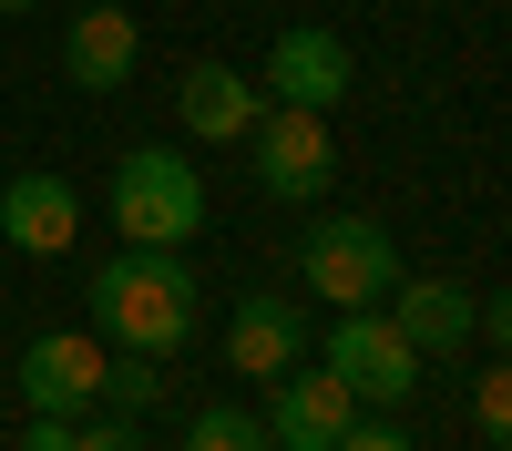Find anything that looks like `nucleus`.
Here are the masks:
<instances>
[{"label":"nucleus","mask_w":512,"mask_h":451,"mask_svg":"<svg viewBox=\"0 0 512 451\" xmlns=\"http://www.w3.org/2000/svg\"><path fill=\"white\" fill-rule=\"evenodd\" d=\"M93 339L103 349H185L195 339V267L185 246H123L113 267H93Z\"/></svg>","instance_id":"1"},{"label":"nucleus","mask_w":512,"mask_h":451,"mask_svg":"<svg viewBox=\"0 0 512 451\" xmlns=\"http://www.w3.org/2000/svg\"><path fill=\"white\" fill-rule=\"evenodd\" d=\"M103 205H113L123 246H185V236L205 226V175H195L175 144H134V154L113 164Z\"/></svg>","instance_id":"2"},{"label":"nucleus","mask_w":512,"mask_h":451,"mask_svg":"<svg viewBox=\"0 0 512 451\" xmlns=\"http://www.w3.org/2000/svg\"><path fill=\"white\" fill-rule=\"evenodd\" d=\"M318 369H328L359 410H390V400L420 390V349L390 328V308H338V328L318 339Z\"/></svg>","instance_id":"3"},{"label":"nucleus","mask_w":512,"mask_h":451,"mask_svg":"<svg viewBox=\"0 0 512 451\" xmlns=\"http://www.w3.org/2000/svg\"><path fill=\"white\" fill-rule=\"evenodd\" d=\"M297 267H308V287L328 308H379L400 287V246H390V226H369V216H318L308 246H297Z\"/></svg>","instance_id":"4"},{"label":"nucleus","mask_w":512,"mask_h":451,"mask_svg":"<svg viewBox=\"0 0 512 451\" xmlns=\"http://www.w3.org/2000/svg\"><path fill=\"white\" fill-rule=\"evenodd\" d=\"M246 144H256V185H267L277 205H308V195H328V175H338L328 113H308V103H267V113L246 123Z\"/></svg>","instance_id":"5"},{"label":"nucleus","mask_w":512,"mask_h":451,"mask_svg":"<svg viewBox=\"0 0 512 451\" xmlns=\"http://www.w3.org/2000/svg\"><path fill=\"white\" fill-rule=\"evenodd\" d=\"M349 421H359V400L338 390L318 359H287L267 380V451H338Z\"/></svg>","instance_id":"6"},{"label":"nucleus","mask_w":512,"mask_h":451,"mask_svg":"<svg viewBox=\"0 0 512 451\" xmlns=\"http://www.w3.org/2000/svg\"><path fill=\"white\" fill-rule=\"evenodd\" d=\"M103 339L93 328H41V339L21 349V400L31 410H62V421H82V410L103 400Z\"/></svg>","instance_id":"7"},{"label":"nucleus","mask_w":512,"mask_h":451,"mask_svg":"<svg viewBox=\"0 0 512 451\" xmlns=\"http://www.w3.org/2000/svg\"><path fill=\"white\" fill-rule=\"evenodd\" d=\"M338 93H349V41L318 31V21H287L277 52H267V103H308V113H328Z\"/></svg>","instance_id":"8"},{"label":"nucleus","mask_w":512,"mask_h":451,"mask_svg":"<svg viewBox=\"0 0 512 451\" xmlns=\"http://www.w3.org/2000/svg\"><path fill=\"white\" fill-rule=\"evenodd\" d=\"M134 62H144V31H134V11H123V0L72 11V31H62V72L82 82V93H123V82H134Z\"/></svg>","instance_id":"9"},{"label":"nucleus","mask_w":512,"mask_h":451,"mask_svg":"<svg viewBox=\"0 0 512 451\" xmlns=\"http://www.w3.org/2000/svg\"><path fill=\"white\" fill-rule=\"evenodd\" d=\"M0 236H11L21 257H62V246L82 236V195L62 175H11L0 185Z\"/></svg>","instance_id":"10"},{"label":"nucleus","mask_w":512,"mask_h":451,"mask_svg":"<svg viewBox=\"0 0 512 451\" xmlns=\"http://www.w3.org/2000/svg\"><path fill=\"white\" fill-rule=\"evenodd\" d=\"M256 113H267V103H256V82L226 72V62H195V72L175 82V123H185V134H205V144H246Z\"/></svg>","instance_id":"11"},{"label":"nucleus","mask_w":512,"mask_h":451,"mask_svg":"<svg viewBox=\"0 0 512 451\" xmlns=\"http://www.w3.org/2000/svg\"><path fill=\"white\" fill-rule=\"evenodd\" d=\"M390 328L431 359V349H461L472 339V287H451V277H400L390 287Z\"/></svg>","instance_id":"12"},{"label":"nucleus","mask_w":512,"mask_h":451,"mask_svg":"<svg viewBox=\"0 0 512 451\" xmlns=\"http://www.w3.org/2000/svg\"><path fill=\"white\" fill-rule=\"evenodd\" d=\"M297 349H308V318H297L287 298H246V308L226 318V359L246 369V380H277Z\"/></svg>","instance_id":"13"},{"label":"nucleus","mask_w":512,"mask_h":451,"mask_svg":"<svg viewBox=\"0 0 512 451\" xmlns=\"http://www.w3.org/2000/svg\"><path fill=\"white\" fill-rule=\"evenodd\" d=\"M154 390H164V369L144 359V349H123V359H103V400L134 421V410H154Z\"/></svg>","instance_id":"14"},{"label":"nucleus","mask_w":512,"mask_h":451,"mask_svg":"<svg viewBox=\"0 0 512 451\" xmlns=\"http://www.w3.org/2000/svg\"><path fill=\"white\" fill-rule=\"evenodd\" d=\"M185 451H267V421H246V410H195V431H185Z\"/></svg>","instance_id":"15"},{"label":"nucleus","mask_w":512,"mask_h":451,"mask_svg":"<svg viewBox=\"0 0 512 451\" xmlns=\"http://www.w3.org/2000/svg\"><path fill=\"white\" fill-rule=\"evenodd\" d=\"M472 421H482V441H512V380H502V369H482V390H472Z\"/></svg>","instance_id":"16"},{"label":"nucleus","mask_w":512,"mask_h":451,"mask_svg":"<svg viewBox=\"0 0 512 451\" xmlns=\"http://www.w3.org/2000/svg\"><path fill=\"white\" fill-rule=\"evenodd\" d=\"M21 451H72V421H62V410H31V431H21Z\"/></svg>","instance_id":"17"},{"label":"nucleus","mask_w":512,"mask_h":451,"mask_svg":"<svg viewBox=\"0 0 512 451\" xmlns=\"http://www.w3.org/2000/svg\"><path fill=\"white\" fill-rule=\"evenodd\" d=\"M72 451H144V431H123V421H103V431H82V421H72Z\"/></svg>","instance_id":"18"},{"label":"nucleus","mask_w":512,"mask_h":451,"mask_svg":"<svg viewBox=\"0 0 512 451\" xmlns=\"http://www.w3.org/2000/svg\"><path fill=\"white\" fill-rule=\"evenodd\" d=\"M338 451H420L410 431H369V421H349V431H338Z\"/></svg>","instance_id":"19"},{"label":"nucleus","mask_w":512,"mask_h":451,"mask_svg":"<svg viewBox=\"0 0 512 451\" xmlns=\"http://www.w3.org/2000/svg\"><path fill=\"white\" fill-rule=\"evenodd\" d=\"M0 11H41V0H0Z\"/></svg>","instance_id":"20"}]
</instances>
